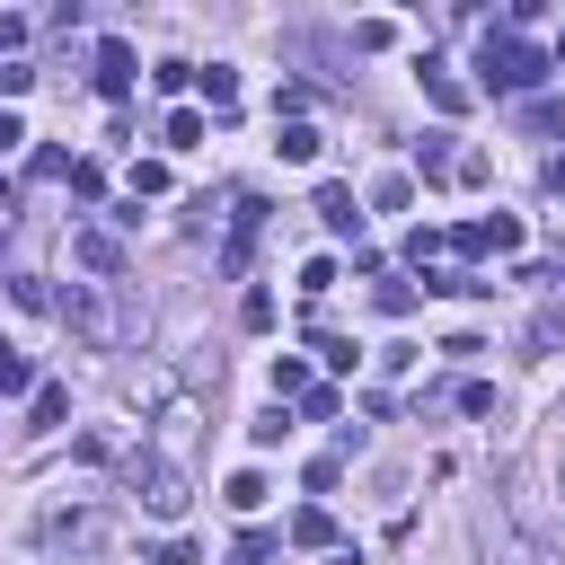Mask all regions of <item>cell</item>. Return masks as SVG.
<instances>
[{"label":"cell","instance_id":"cell-40","mask_svg":"<svg viewBox=\"0 0 565 565\" xmlns=\"http://www.w3.org/2000/svg\"><path fill=\"white\" fill-rule=\"evenodd\" d=\"M547 185H556V194H565V150H556V159H547Z\"/></svg>","mask_w":565,"mask_h":565},{"label":"cell","instance_id":"cell-29","mask_svg":"<svg viewBox=\"0 0 565 565\" xmlns=\"http://www.w3.org/2000/svg\"><path fill=\"white\" fill-rule=\"evenodd\" d=\"M71 168H79L71 150H35V159H26V177H35V185H44V177H71Z\"/></svg>","mask_w":565,"mask_h":565},{"label":"cell","instance_id":"cell-21","mask_svg":"<svg viewBox=\"0 0 565 565\" xmlns=\"http://www.w3.org/2000/svg\"><path fill=\"white\" fill-rule=\"evenodd\" d=\"M221 503H230V512H256V503H265V477H256V468H238V477L221 486Z\"/></svg>","mask_w":565,"mask_h":565},{"label":"cell","instance_id":"cell-5","mask_svg":"<svg viewBox=\"0 0 565 565\" xmlns=\"http://www.w3.org/2000/svg\"><path fill=\"white\" fill-rule=\"evenodd\" d=\"M256 230H265V203H256V194H238V221H230V247H221V274H247V247H256Z\"/></svg>","mask_w":565,"mask_h":565},{"label":"cell","instance_id":"cell-41","mask_svg":"<svg viewBox=\"0 0 565 565\" xmlns=\"http://www.w3.org/2000/svg\"><path fill=\"white\" fill-rule=\"evenodd\" d=\"M556 494H565V441H556Z\"/></svg>","mask_w":565,"mask_h":565},{"label":"cell","instance_id":"cell-8","mask_svg":"<svg viewBox=\"0 0 565 565\" xmlns=\"http://www.w3.org/2000/svg\"><path fill=\"white\" fill-rule=\"evenodd\" d=\"M62 318H71V327H79L88 344H106V335H115V318L97 309V291H88V282H71V300H62Z\"/></svg>","mask_w":565,"mask_h":565},{"label":"cell","instance_id":"cell-13","mask_svg":"<svg viewBox=\"0 0 565 565\" xmlns=\"http://www.w3.org/2000/svg\"><path fill=\"white\" fill-rule=\"evenodd\" d=\"M35 388H44V380H35V362H26V353L0 335V397H35Z\"/></svg>","mask_w":565,"mask_h":565},{"label":"cell","instance_id":"cell-4","mask_svg":"<svg viewBox=\"0 0 565 565\" xmlns=\"http://www.w3.org/2000/svg\"><path fill=\"white\" fill-rule=\"evenodd\" d=\"M450 247H459V256H521V221H512V212H486V221L450 230Z\"/></svg>","mask_w":565,"mask_h":565},{"label":"cell","instance_id":"cell-10","mask_svg":"<svg viewBox=\"0 0 565 565\" xmlns=\"http://www.w3.org/2000/svg\"><path fill=\"white\" fill-rule=\"evenodd\" d=\"M71 256H79L88 274H115V265H124V247H115V230H79V238H71Z\"/></svg>","mask_w":565,"mask_h":565},{"label":"cell","instance_id":"cell-19","mask_svg":"<svg viewBox=\"0 0 565 565\" xmlns=\"http://www.w3.org/2000/svg\"><path fill=\"white\" fill-rule=\"evenodd\" d=\"M274 556H282L274 530H238V547H230V565H274Z\"/></svg>","mask_w":565,"mask_h":565},{"label":"cell","instance_id":"cell-31","mask_svg":"<svg viewBox=\"0 0 565 565\" xmlns=\"http://www.w3.org/2000/svg\"><path fill=\"white\" fill-rule=\"evenodd\" d=\"M300 415H309V424H327V415H344V397H335V388H327V380H318V388H309V397H300Z\"/></svg>","mask_w":565,"mask_h":565},{"label":"cell","instance_id":"cell-2","mask_svg":"<svg viewBox=\"0 0 565 565\" xmlns=\"http://www.w3.org/2000/svg\"><path fill=\"white\" fill-rule=\"evenodd\" d=\"M132 486H141V503L159 512V521H177L194 494H185V468H168V459H150V450H132Z\"/></svg>","mask_w":565,"mask_h":565},{"label":"cell","instance_id":"cell-35","mask_svg":"<svg viewBox=\"0 0 565 565\" xmlns=\"http://www.w3.org/2000/svg\"><path fill=\"white\" fill-rule=\"evenodd\" d=\"M26 88H35V71L26 62H0V97H26Z\"/></svg>","mask_w":565,"mask_h":565},{"label":"cell","instance_id":"cell-22","mask_svg":"<svg viewBox=\"0 0 565 565\" xmlns=\"http://www.w3.org/2000/svg\"><path fill=\"white\" fill-rule=\"evenodd\" d=\"M530 353H565V309H539L530 318Z\"/></svg>","mask_w":565,"mask_h":565},{"label":"cell","instance_id":"cell-20","mask_svg":"<svg viewBox=\"0 0 565 565\" xmlns=\"http://www.w3.org/2000/svg\"><path fill=\"white\" fill-rule=\"evenodd\" d=\"M450 406H459V415H494L503 397H494V380H459V388H450Z\"/></svg>","mask_w":565,"mask_h":565},{"label":"cell","instance_id":"cell-32","mask_svg":"<svg viewBox=\"0 0 565 565\" xmlns=\"http://www.w3.org/2000/svg\"><path fill=\"white\" fill-rule=\"evenodd\" d=\"M415 309V282H380V318H406Z\"/></svg>","mask_w":565,"mask_h":565},{"label":"cell","instance_id":"cell-24","mask_svg":"<svg viewBox=\"0 0 565 565\" xmlns=\"http://www.w3.org/2000/svg\"><path fill=\"white\" fill-rule=\"evenodd\" d=\"M441 247H450V230H424V221H415V230H406V256H415V265H424V274H433V256H441Z\"/></svg>","mask_w":565,"mask_h":565},{"label":"cell","instance_id":"cell-9","mask_svg":"<svg viewBox=\"0 0 565 565\" xmlns=\"http://www.w3.org/2000/svg\"><path fill=\"white\" fill-rule=\"evenodd\" d=\"M97 88H106V97H124V88H132V44H124V35H106V44H97Z\"/></svg>","mask_w":565,"mask_h":565},{"label":"cell","instance_id":"cell-38","mask_svg":"<svg viewBox=\"0 0 565 565\" xmlns=\"http://www.w3.org/2000/svg\"><path fill=\"white\" fill-rule=\"evenodd\" d=\"M327 565H362V547H327Z\"/></svg>","mask_w":565,"mask_h":565},{"label":"cell","instance_id":"cell-30","mask_svg":"<svg viewBox=\"0 0 565 565\" xmlns=\"http://www.w3.org/2000/svg\"><path fill=\"white\" fill-rule=\"evenodd\" d=\"M9 300H18V309H53V291H44V274H18V282H9Z\"/></svg>","mask_w":565,"mask_h":565},{"label":"cell","instance_id":"cell-15","mask_svg":"<svg viewBox=\"0 0 565 565\" xmlns=\"http://www.w3.org/2000/svg\"><path fill=\"white\" fill-rule=\"evenodd\" d=\"M203 132H212V115H203V106H177V115L159 124V141H168V150H194Z\"/></svg>","mask_w":565,"mask_h":565},{"label":"cell","instance_id":"cell-33","mask_svg":"<svg viewBox=\"0 0 565 565\" xmlns=\"http://www.w3.org/2000/svg\"><path fill=\"white\" fill-rule=\"evenodd\" d=\"M238 318H247V327L265 335V327H274V291H247V300H238Z\"/></svg>","mask_w":565,"mask_h":565},{"label":"cell","instance_id":"cell-14","mask_svg":"<svg viewBox=\"0 0 565 565\" xmlns=\"http://www.w3.org/2000/svg\"><path fill=\"white\" fill-rule=\"evenodd\" d=\"M194 88H203V106H212V115H230V106H238V71H230V62L194 71Z\"/></svg>","mask_w":565,"mask_h":565},{"label":"cell","instance_id":"cell-17","mask_svg":"<svg viewBox=\"0 0 565 565\" xmlns=\"http://www.w3.org/2000/svg\"><path fill=\"white\" fill-rule=\"evenodd\" d=\"M274 150H282L291 168H309V159H318L327 141H318V124H282V132H274Z\"/></svg>","mask_w":565,"mask_h":565},{"label":"cell","instance_id":"cell-27","mask_svg":"<svg viewBox=\"0 0 565 565\" xmlns=\"http://www.w3.org/2000/svg\"><path fill=\"white\" fill-rule=\"evenodd\" d=\"M282 433H291V415H282V406H265V415H256V424H247V441H256V450H274V441H282Z\"/></svg>","mask_w":565,"mask_h":565},{"label":"cell","instance_id":"cell-28","mask_svg":"<svg viewBox=\"0 0 565 565\" xmlns=\"http://www.w3.org/2000/svg\"><path fill=\"white\" fill-rule=\"evenodd\" d=\"M353 44H362V53H388V44H397V26H388V18H362V26H353Z\"/></svg>","mask_w":565,"mask_h":565},{"label":"cell","instance_id":"cell-11","mask_svg":"<svg viewBox=\"0 0 565 565\" xmlns=\"http://www.w3.org/2000/svg\"><path fill=\"white\" fill-rule=\"evenodd\" d=\"M62 415H71V388H62V380H44V388L26 397V433H53Z\"/></svg>","mask_w":565,"mask_h":565},{"label":"cell","instance_id":"cell-26","mask_svg":"<svg viewBox=\"0 0 565 565\" xmlns=\"http://www.w3.org/2000/svg\"><path fill=\"white\" fill-rule=\"evenodd\" d=\"M141 194H168V159H132V203Z\"/></svg>","mask_w":565,"mask_h":565},{"label":"cell","instance_id":"cell-23","mask_svg":"<svg viewBox=\"0 0 565 565\" xmlns=\"http://www.w3.org/2000/svg\"><path fill=\"white\" fill-rule=\"evenodd\" d=\"M406 203H415V177H380L371 185V212H406Z\"/></svg>","mask_w":565,"mask_h":565},{"label":"cell","instance_id":"cell-36","mask_svg":"<svg viewBox=\"0 0 565 565\" xmlns=\"http://www.w3.org/2000/svg\"><path fill=\"white\" fill-rule=\"evenodd\" d=\"M18 141H26V124H18L9 106H0V150H18Z\"/></svg>","mask_w":565,"mask_h":565},{"label":"cell","instance_id":"cell-18","mask_svg":"<svg viewBox=\"0 0 565 565\" xmlns=\"http://www.w3.org/2000/svg\"><path fill=\"white\" fill-rule=\"evenodd\" d=\"M450 141H459V132H424V141H415V168H424V177H450V168H459Z\"/></svg>","mask_w":565,"mask_h":565},{"label":"cell","instance_id":"cell-3","mask_svg":"<svg viewBox=\"0 0 565 565\" xmlns=\"http://www.w3.org/2000/svg\"><path fill=\"white\" fill-rule=\"evenodd\" d=\"M35 530H44V547H106V539H115V512H62V503H53Z\"/></svg>","mask_w":565,"mask_h":565},{"label":"cell","instance_id":"cell-16","mask_svg":"<svg viewBox=\"0 0 565 565\" xmlns=\"http://www.w3.org/2000/svg\"><path fill=\"white\" fill-rule=\"evenodd\" d=\"M309 388H318V380H309V362H300V353H274V397H282V406H300Z\"/></svg>","mask_w":565,"mask_h":565},{"label":"cell","instance_id":"cell-6","mask_svg":"<svg viewBox=\"0 0 565 565\" xmlns=\"http://www.w3.org/2000/svg\"><path fill=\"white\" fill-rule=\"evenodd\" d=\"M415 79H424V97H433L441 115H468V79H459V71H441V62L424 53V62H415Z\"/></svg>","mask_w":565,"mask_h":565},{"label":"cell","instance_id":"cell-34","mask_svg":"<svg viewBox=\"0 0 565 565\" xmlns=\"http://www.w3.org/2000/svg\"><path fill=\"white\" fill-rule=\"evenodd\" d=\"M318 353H327V371H353L362 362V344H344V335H318Z\"/></svg>","mask_w":565,"mask_h":565},{"label":"cell","instance_id":"cell-1","mask_svg":"<svg viewBox=\"0 0 565 565\" xmlns=\"http://www.w3.org/2000/svg\"><path fill=\"white\" fill-rule=\"evenodd\" d=\"M556 71H547V53L530 44V35H512V26H486V44H477V88L486 97H539Z\"/></svg>","mask_w":565,"mask_h":565},{"label":"cell","instance_id":"cell-39","mask_svg":"<svg viewBox=\"0 0 565 565\" xmlns=\"http://www.w3.org/2000/svg\"><path fill=\"white\" fill-rule=\"evenodd\" d=\"M547 71H556V79H565V35H556V44H547Z\"/></svg>","mask_w":565,"mask_h":565},{"label":"cell","instance_id":"cell-37","mask_svg":"<svg viewBox=\"0 0 565 565\" xmlns=\"http://www.w3.org/2000/svg\"><path fill=\"white\" fill-rule=\"evenodd\" d=\"M26 44V18H0V53H18Z\"/></svg>","mask_w":565,"mask_h":565},{"label":"cell","instance_id":"cell-25","mask_svg":"<svg viewBox=\"0 0 565 565\" xmlns=\"http://www.w3.org/2000/svg\"><path fill=\"white\" fill-rule=\"evenodd\" d=\"M327 291H335V256H309L300 265V300H327Z\"/></svg>","mask_w":565,"mask_h":565},{"label":"cell","instance_id":"cell-7","mask_svg":"<svg viewBox=\"0 0 565 565\" xmlns=\"http://www.w3.org/2000/svg\"><path fill=\"white\" fill-rule=\"evenodd\" d=\"M318 221H327L335 238H362V203H353V185L327 177V185H318Z\"/></svg>","mask_w":565,"mask_h":565},{"label":"cell","instance_id":"cell-12","mask_svg":"<svg viewBox=\"0 0 565 565\" xmlns=\"http://www.w3.org/2000/svg\"><path fill=\"white\" fill-rule=\"evenodd\" d=\"M291 547H335V512L327 503H309V512H291V530H282Z\"/></svg>","mask_w":565,"mask_h":565}]
</instances>
